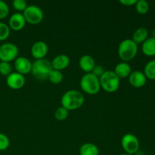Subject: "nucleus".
<instances>
[{
  "label": "nucleus",
  "instance_id": "obj_11",
  "mask_svg": "<svg viewBox=\"0 0 155 155\" xmlns=\"http://www.w3.org/2000/svg\"><path fill=\"white\" fill-rule=\"evenodd\" d=\"M15 68L17 72L24 76L31 72L32 63L27 58L18 57L15 60Z\"/></svg>",
  "mask_w": 155,
  "mask_h": 155
},
{
  "label": "nucleus",
  "instance_id": "obj_8",
  "mask_svg": "<svg viewBox=\"0 0 155 155\" xmlns=\"http://www.w3.org/2000/svg\"><path fill=\"white\" fill-rule=\"evenodd\" d=\"M121 145L126 154L134 155L139 151L140 143L139 139L132 133H127L121 139Z\"/></svg>",
  "mask_w": 155,
  "mask_h": 155
},
{
  "label": "nucleus",
  "instance_id": "obj_12",
  "mask_svg": "<svg viewBox=\"0 0 155 155\" xmlns=\"http://www.w3.org/2000/svg\"><path fill=\"white\" fill-rule=\"evenodd\" d=\"M26 23L27 22H26V20L23 14L20 13V12H16L10 17L8 25L11 30H15V31H19L25 27Z\"/></svg>",
  "mask_w": 155,
  "mask_h": 155
},
{
  "label": "nucleus",
  "instance_id": "obj_18",
  "mask_svg": "<svg viewBox=\"0 0 155 155\" xmlns=\"http://www.w3.org/2000/svg\"><path fill=\"white\" fill-rule=\"evenodd\" d=\"M148 36V31L145 27H139L138 28L136 31L133 33V39L132 40L133 42H136V44H141L143 43Z\"/></svg>",
  "mask_w": 155,
  "mask_h": 155
},
{
  "label": "nucleus",
  "instance_id": "obj_21",
  "mask_svg": "<svg viewBox=\"0 0 155 155\" xmlns=\"http://www.w3.org/2000/svg\"><path fill=\"white\" fill-rule=\"evenodd\" d=\"M63 79L64 76L61 71L54 69L51 70V71L49 73L48 77V80L53 84H59V83H61Z\"/></svg>",
  "mask_w": 155,
  "mask_h": 155
},
{
  "label": "nucleus",
  "instance_id": "obj_1",
  "mask_svg": "<svg viewBox=\"0 0 155 155\" xmlns=\"http://www.w3.org/2000/svg\"><path fill=\"white\" fill-rule=\"evenodd\" d=\"M85 98L82 92L77 90H68L61 97V106L68 110H74L82 107Z\"/></svg>",
  "mask_w": 155,
  "mask_h": 155
},
{
  "label": "nucleus",
  "instance_id": "obj_16",
  "mask_svg": "<svg viewBox=\"0 0 155 155\" xmlns=\"http://www.w3.org/2000/svg\"><path fill=\"white\" fill-rule=\"evenodd\" d=\"M114 73L120 79L126 78L129 77L132 73L131 67L127 62H120L115 67Z\"/></svg>",
  "mask_w": 155,
  "mask_h": 155
},
{
  "label": "nucleus",
  "instance_id": "obj_24",
  "mask_svg": "<svg viewBox=\"0 0 155 155\" xmlns=\"http://www.w3.org/2000/svg\"><path fill=\"white\" fill-rule=\"evenodd\" d=\"M10 30L11 29L9 28L8 24L0 21V41H4L8 38Z\"/></svg>",
  "mask_w": 155,
  "mask_h": 155
},
{
  "label": "nucleus",
  "instance_id": "obj_10",
  "mask_svg": "<svg viewBox=\"0 0 155 155\" xmlns=\"http://www.w3.org/2000/svg\"><path fill=\"white\" fill-rule=\"evenodd\" d=\"M48 51L47 44L43 41H37L31 47V54L36 60L45 58Z\"/></svg>",
  "mask_w": 155,
  "mask_h": 155
},
{
  "label": "nucleus",
  "instance_id": "obj_29",
  "mask_svg": "<svg viewBox=\"0 0 155 155\" xmlns=\"http://www.w3.org/2000/svg\"><path fill=\"white\" fill-rule=\"evenodd\" d=\"M104 72H105V70H104V67L101 66V65H95V68L92 71V74L96 76L97 77H98V78H100Z\"/></svg>",
  "mask_w": 155,
  "mask_h": 155
},
{
  "label": "nucleus",
  "instance_id": "obj_31",
  "mask_svg": "<svg viewBox=\"0 0 155 155\" xmlns=\"http://www.w3.org/2000/svg\"><path fill=\"white\" fill-rule=\"evenodd\" d=\"M151 37L154 38V39H155V29H154V30H153L152 33H151Z\"/></svg>",
  "mask_w": 155,
  "mask_h": 155
},
{
  "label": "nucleus",
  "instance_id": "obj_14",
  "mask_svg": "<svg viewBox=\"0 0 155 155\" xmlns=\"http://www.w3.org/2000/svg\"><path fill=\"white\" fill-rule=\"evenodd\" d=\"M51 63L52 69L61 71L62 70L66 69L69 66L71 60L67 54H61L55 56L54 59L51 61Z\"/></svg>",
  "mask_w": 155,
  "mask_h": 155
},
{
  "label": "nucleus",
  "instance_id": "obj_13",
  "mask_svg": "<svg viewBox=\"0 0 155 155\" xmlns=\"http://www.w3.org/2000/svg\"><path fill=\"white\" fill-rule=\"evenodd\" d=\"M147 81V78L143 72L140 71H135L129 76V83L133 87H143Z\"/></svg>",
  "mask_w": 155,
  "mask_h": 155
},
{
  "label": "nucleus",
  "instance_id": "obj_30",
  "mask_svg": "<svg viewBox=\"0 0 155 155\" xmlns=\"http://www.w3.org/2000/svg\"><path fill=\"white\" fill-rule=\"evenodd\" d=\"M120 2L124 5L132 6L136 5V3L137 2V0H120Z\"/></svg>",
  "mask_w": 155,
  "mask_h": 155
},
{
  "label": "nucleus",
  "instance_id": "obj_28",
  "mask_svg": "<svg viewBox=\"0 0 155 155\" xmlns=\"http://www.w3.org/2000/svg\"><path fill=\"white\" fill-rule=\"evenodd\" d=\"M9 7L6 2L0 0V20H3L8 15Z\"/></svg>",
  "mask_w": 155,
  "mask_h": 155
},
{
  "label": "nucleus",
  "instance_id": "obj_2",
  "mask_svg": "<svg viewBox=\"0 0 155 155\" xmlns=\"http://www.w3.org/2000/svg\"><path fill=\"white\" fill-rule=\"evenodd\" d=\"M138 52V45L130 39H126L118 46V55L124 62L133 60Z\"/></svg>",
  "mask_w": 155,
  "mask_h": 155
},
{
  "label": "nucleus",
  "instance_id": "obj_9",
  "mask_svg": "<svg viewBox=\"0 0 155 155\" xmlns=\"http://www.w3.org/2000/svg\"><path fill=\"white\" fill-rule=\"evenodd\" d=\"M25 77L18 72H12L6 78V84L12 89H20L25 84Z\"/></svg>",
  "mask_w": 155,
  "mask_h": 155
},
{
  "label": "nucleus",
  "instance_id": "obj_25",
  "mask_svg": "<svg viewBox=\"0 0 155 155\" xmlns=\"http://www.w3.org/2000/svg\"><path fill=\"white\" fill-rule=\"evenodd\" d=\"M12 73V67L8 62H0V74L8 77Z\"/></svg>",
  "mask_w": 155,
  "mask_h": 155
},
{
  "label": "nucleus",
  "instance_id": "obj_6",
  "mask_svg": "<svg viewBox=\"0 0 155 155\" xmlns=\"http://www.w3.org/2000/svg\"><path fill=\"white\" fill-rule=\"evenodd\" d=\"M23 15L25 18L26 22L33 25L39 24L42 22L44 18V14L42 9L35 5H27L23 12Z\"/></svg>",
  "mask_w": 155,
  "mask_h": 155
},
{
  "label": "nucleus",
  "instance_id": "obj_7",
  "mask_svg": "<svg viewBox=\"0 0 155 155\" xmlns=\"http://www.w3.org/2000/svg\"><path fill=\"white\" fill-rule=\"evenodd\" d=\"M19 49L15 44L6 42L0 45V60L1 61L8 62L15 61L18 58Z\"/></svg>",
  "mask_w": 155,
  "mask_h": 155
},
{
  "label": "nucleus",
  "instance_id": "obj_19",
  "mask_svg": "<svg viewBox=\"0 0 155 155\" xmlns=\"http://www.w3.org/2000/svg\"><path fill=\"white\" fill-rule=\"evenodd\" d=\"M80 155H98L99 149L96 145L87 142L81 145L80 148Z\"/></svg>",
  "mask_w": 155,
  "mask_h": 155
},
{
  "label": "nucleus",
  "instance_id": "obj_22",
  "mask_svg": "<svg viewBox=\"0 0 155 155\" xmlns=\"http://www.w3.org/2000/svg\"><path fill=\"white\" fill-rule=\"evenodd\" d=\"M135 5L136 12L140 15H145L149 10V5L145 0H139Z\"/></svg>",
  "mask_w": 155,
  "mask_h": 155
},
{
  "label": "nucleus",
  "instance_id": "obj_27",
  "mask_svg": "<svg viewBox=\"0 0 155 155\" xmlns=\"http://www.w3.org/2000/svg\"><path fill=\"white\" fill-rule=\"evenodd\" d=\"M12 6L16 11L24 12L26 8L27 7V2L24 0H15L12 2Z\"/></svg>",
  "mask_w": 155,
  "mask_h": 155
},
{
  "label": "nucleus",
  "instance_id": "obj_3",
  "mask_svg": "<svg viewBox=\"0 0 155 155\" xmlns=\"http://www.w3.org/2000/svg\"><path fill=\"white\" fill-rule=\"evenodd\" d=\"M80 84L82 90L89 95H95L101 89L99 78L92 73L85 74L80 80Z\"/></svg>",
  "mask_w": 155,
  "mask_h": 155
},
{
  "label": "nucleus",
  "instance_id": "obj_17",
  "mask_svg": "<svg viewBox=\"0 0 155 155\" xmlns=\"http://www.w3.org/2000/svg\"><path fill=\"white\" fill-rule=\"evenodd\" d=\"M142 51L146 56L155 55V39L148 37L142 45Z\"/></svg>",
  "mask_w": 155,
  "mask_h": 155
},
{
  "label": "nucleus",
  "instance_id": "obj_15",
  "mask_svg": "<svg viewBox=\"0 0 155 155\" xmlns=\"http://www.w3.org/2000/svg\"><path fill=\"white\" fill-rule=\"evenodd\" d=\"M79 65L82 71L86 72V74L88 73H92V70L94 69L95 64V59L89 54H85L83 55L79 60Z\"/></svg>",
  "mask_w": 155,
  "mask_h": 155
},
{
  "label": "nucleus",
  "instance_id": "obj_23",
  "mask_svg": "<svg viewBox=\"0 0 155 155\" xmlns=\"http://www.w3.org/2000/svg\"><path fill=\"white\" fill-rule=\"evenodd\" d=\"M68 114H69V110H67L65 107H62V106L58 107L54 111V117L59 121L66 120L68 118Z\"/></svg>",
  "mask_w": 155,
  "mask_h": 155
},
{
  "label": "nucleus",
  "instance_id": "obj_20",
  "mask_svg": "<svg viewBox=\"0 0 155 155\" xmlns=\"http://www.w3.org/2000/svg\"><path fill=\"white\" fill-rule=\"evenodd\" d=\"M144 74L147 79L155 80V59L148 61L144 68Z\"/></svg>",
  "mask_w": 155,
  "mask_h": 155
},
{
  "label": "nucleus",
  "instance_id": "obj_32",
  "mask_svg": "<svg viewBox=\"0 0 155 155\" xmlns=\"http://www.w3.org/2000/svg\"><path fill=\"white\" fill-rule=\"evenodd\" d=\"M120 155H131V154H126V153H124V154H121Z\"/></svg>",
  "mask_w": 155,
  "mask_h": 155
},
{
  "label": "nucleus",
  "instance_id": "obj_26",
  "mask_svg": "<svg viewBox=\"0 0 155 155\" xmlns=\"http://www.w3.org/2000/svg\"><path fill=\"white\" fill-rule=\"evenodd\" d=\"M10 145V140L6 135L0 133V151H5Z\"/></svg>",
  "mask_w": 155,
  "mask_h": 155
},
{
  "label": "nucleus",
  "instance_id": "obj_5",
  "mask_svg": "<svg viewBox=\"0 0 155 155\" xmlns=\"http://www.w3.org/2000/svg\"><path fill=\"white\" fill-rule=\"evenodd\" d=\"M99 81L101 88L109 93L115 92L120 87V78L114 71H105Z\"/></svg>",
  "mask_w": 155,
  "mask_h": 155
},
{
  "label": "nucleus",
  "instance_id": "obj_4",
  "mask_svg": "<svg viewBox=\"0 0 155 155\" xmlns=\"http://www.w3.org/2000/svg\"><path fill=\"white\" fill-rule=\"evenodd\" d=\"M51 70V63L48 59H39L32 63V74L39 80H45L48 79V74Z\"/></svg>",
  "mask_w": 155,
  "mask_h": 155
}]
</instances>
